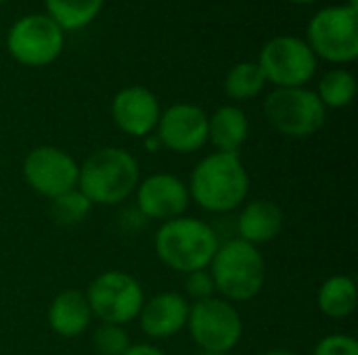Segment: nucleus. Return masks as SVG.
I'll return each mask as SVG.
<instances>
[{"label": "nucleus", "instance_id": "obj_20", "mask_svg": "<svg viewBox=\"0 0 358 355\" xmlns=\"http://www.w3.org/2000/svg\"><path fill=\"white\" fill-rule=\"evenodd\" d=\"M105 0H44L46 15L63 31H80L88 27L103 10Z\"/></svg>", "mask_w": 358, "mask_h": 355}, {"label": "nucleus", "instance_id": "obj_4", "mask_svg": "<svg viewBox=\"0 0 358 355\" xmlns=\"http://www.w3.org/2000/svg\"><path fill=\"white\" fill-rule=\"evenodd\" d=\"M208 272L214 280L218 297L231 303H248L260 295L266 282V262L258 247L231 239L220 243Z\"/></svg>", "mask_w": 358, "mask_h": 355}, {"label": "nucleus", "instance_id": "obj_5", "mask_svg": "<svg viewBox=\"0 0 358 355\" xmlns=\"http://www.w3.org/2000/svg\"><path fill=\"white\" fill-rule=\"evenodd\" d=\"M306 44L317 59L348 65L358 56V8L331 4L313 15L306 27Z\"/></svg>", "mask_w": 358, "mask_h": 355}, {"label": "nucleus", "instance_id": "obj_2", "mask_svg": "<svg viewBox=\"0 0 358 355\" xmlns=\"http://www.w3.org/2000/svg\"><path fill=\"white\" fill-rule=\"evenodd\" d=\"M141 182L136 157L122 146H103L80 163L78 190L92 203L113 207L134 195Z\"/></svg>", "mask_w": 358, "mask_h": 355}, {"label": "nucleus", "instance_id": "obj_31", "mask_svg": "<svg viewBox=\"0 0 358 355\" xmlns=\"http://www.w3.org/2000/svg\"><path fill=\"white\" fill-rule=\"evenodd\" d=\"M197 355H229V354H206V352H201V354Z\"/></svg>", "mask_w": 358, "mask_h": 355}, {"label": "nucleus", "instance_id": "obj_8", "mask_svg": "<svg viewBox=\"0 0 358 355\" xmlns=\"http://www.w3.org/2000/svg\"><path fill=\"white\" fill-rule=\"evenodd\" d=\"M92 318L101 324L126 326L134 322L145 303V291L141 282L122 270H107L99 274L84 291Z\"/></svg>", "mask_w": 358, "mask_h": 355}, {"label": "nucleus", "instance_id": "obj_9", "mask_svg": "<svg viewBox=\"0 0 358 355\" xmlns=\"http://www.w3.org/2000/svg\"><path fill=\"white\" fill-rule=\"evenodd\" d=\"M258 67L266 84L275 88H304L317 73L319 59L304 38L275 36L266 40L258 52Z\"/></svg>", "mask_w": 358, "mask_h": 355}, {"label": "nucleus", "instance_id": "obj_28", "mask_svg": "<svg viewBox=\"0 0 358 355\" xmlns=\"http://www.w3.org/2000/svg\"><path fill=\"white\" fill-rule=\"evenodd\" d=\"M143 142H145V149H147L149 153H157V151L162 149V142H159V138L155 136V132L149 134L147 138H143Z\"/></svg>", "mask_w": 358, "mask_h": 355}, {"label": "nucleus", "instance_id": "obj_29", "mask_svg": "<svg viewBox=\"0 0 358 355\" xmlns=\"http://www.w3.org/2000/svg\"><path fill=\"white\" fill-rule=\"evenodd\" d=\"M264 355H300V354H294V352H287V349H271V352H266Z\"/></svg>", "mask_w": 358, "mask_h": 355}, {"label": "nucleus", "instance_id": "obj_7", "mask_svg": "<svg viewBox=\"0 0 358 355\" xmlns=\"http://www.w3.org/2000/svg\"><path fill=\"white\" fill-rule=\"evenodd\" d=\"M187 331L206 354H231L243 337V320L235 303L210 297L191 303Z\"/></svg>", "mask_w": 358, "mask_h": 355}, {"label": "nucleus", "instance_id": "obj_24", "mask_svg": "<svg viewBox=\"0 0 358 355\" xmlns=\"http://www.w3.org/2000/svg\"><path fill=\"white\" fill-rule=\"evenodd\" d=\"M92 343L101 355H122L132 345L128 331L117 324H99L92 335Z\"/></svg>", "mask_w": 358, "mask_h": 355}, {"label": "nucleus", "instance_id": "obj_14", "mask_svg": "<svg viewBox=\"0 0 358 355\" xmlns=\"http://www.w3.org/2000/svg\"><path fill=\"white\" fill-rule=\"evenodd\" d=\"M162 115L157 96L145 86H126L111 100L113 123L132 138H147L155 132Z\"/></svg>", "mask_w": 358, "mask_h": 355}, {"label": "nucleus", "instance_id": "obj_17", "mask_svg": "<svg viewBox=\"0 0 358 355\" xmlns=\"http://www.w3.org/2000/svg\"><path fill=\"white\" fill-rule=\"evenodd\" d=\"M46 322L50 331L61 339L82 337L92 322V312L86 301V295L76 289L61 291L48 305Z\"/></svg>", "mask_w": 358, "mask_h": 355}, {"label": "nucleus", "instance_id": "obj_6", "mask_svg": "<svg viewBox=\"0 0 358 355\" xmlns=\"http://www.w3.org/2000/svg\"><path fill=\"white\" fill-rule=\"evenodd\" d=\"M264 117L279 134L287 138H310L323 130L327 109L315 90L304 88H275L264 98Z\"/></svg>", "mask_w": 358, "mask_h": 355}, {"label": "nucleus", "instance_id": "obj_21", "mask_svg": "<svg viewBox=\"0 0 358 355\" xmlns=\"http://www.w3.org/2000/svg\"><path fill=\"white\" fill-rule=\"evenodd\" d=\"M264 86H266V77L256 61H243L233 65L222 82L224 94L237 103L256 98L264 90Z\"/></svg>", "mask_w": 358, "mask_h": 355}, {"label": "nucleus", "instance_id": "obj_1", "mask_svg": "<svg viewBox=\"0 0 358 355\" xmlns=\"http://www.w3.org/2000/svg\"><path fill=\"white\" fill-rule=\"evenodd\" d=\"M191 201L208 213H231L250 195V174L235 153L214 151L206 155L189 178Z\"/></svg>", "mask_w": 358, "mask_h": 355}, {"label": "nucleus", "instance_id": "obj_12", "mask_svg": "<svg viewBox=\"0 0 358 355\" xmlns=\"http://www.w3.org/2000/svg\"><path fill=\"white\" fill-rule=\"evenodd\" d=\"M155 136L162 149L189 155L208 144V113L193 103H176L162 109Z\"/></svg>", "mask_w": 358, "mask_h": 355}, {"label": "nucleus", "instance_id": "obj_3", "mask_svg": "<svg viewBox=\"0 0 358 355\" xmlns=\"http://www.w3.org/2000/svg\"><path fill=\"white\" fill-rule=\"evenodd\" d=\"M218 247V232L208 222L189 216L164 222L153 239L157 259L166 268L185 276L197 270H208Z\"/></svg>", "mask_w": 358, "mask_h": 355}, {"label": "nucleus", "instance_id": "obj_25", "mask_svg": "<svg viewBox=\"0 0 358 355\" xmlns=\"http://www.w3.org/2000/svg\"><path fill=\"white\" fill-rule=\"evenodd\" d=\"M313 355H358V343L350 335L334 333V335L323 337L315 345Z\"/></svg>", "mask_w": 358, "mask_h": 355}, {"label": "nucleus", "instance_id": "obj_16", "mask_svg": "<svg viewBox=\"0 0 358 355\" xmlns=\"http://www.w3.org/2000/svg\"><path fill=\"white\" fill-rule=\"evenodd\" d=\"M283 209L271 199H254L245 203L237 216V239L260 247L273 243L283 230Z\"/></svg>", "mask_w": 358, "mask_h": 355}, {"label": "nucleus", "instance_id": "obj_19", "mask_svg": "<svg viewBox=\"0 0 358 355\" xmlns=\"http://www.w3.org/2000/svg\"><path fill=\"white\" fill-rule=\"evenodd\" d=\"M357 282L352 276L336 274L321 282L317 291V308L329 320H346L357 312Z\"/></svg>", "mask_w": 358, "mask_h": 355}, {"label": "nucleus", "instance_id": "obj_18", "mask_svg": "<svg viewBox=\"0 0 358 355\" xmlns=\"http://www.w3.org/2000/svg\"><path fill=\"white\" fill-rule=\"evenodd\" d=\"M250 138V119L237 105H222L208 115V142L220 153L239 155Z\"/></svg>", "mask_w": 358, "mask_h": 355}, {"label": "nucleus", "instance_id": "obj_23", "mask_svg": "<svg viewBox=\"0 0 358 355\" xmlns=\"http://www.w3.org/2000/svg\"><path fill=\"white\" fill-rule=\"evenodd\" d=\"M92 211V203L78 190H69L50 201V218L61 226H78Z\"/></svg>", "mask_w": 358, "mask_h": 355}, {"label": "nucleus", "instance_id": "obj_30", "mask_svg": "<svg viewBox=\"0 0 358 355\" xmlns=\"http://www.w3.org/2000/svg\"><path fill=\"white\" fill-rule=\"evenodd\" d=\"M289 2H294V4H313L317 0H289Z\"/></svg>", "mask_w": 358, "mask_h": 355}, {"label": "nucleus", "instance_id": "obj_26", "mask_svg": "<svg viewBox=\"0 0 358 355\" xmlns=\"http://www.w3.org/2000/svg\"><path fill=\"white\" fill-rule=\"evenodd\" d=\"M216 295L214 280L208 270H197L185 276V297L195 301H203Z\"/></svg>", "mask_w": 358, "mask_h": 355}, {"label": "nucleus", "instance_id": "obj_22", "mask_svg": "<svg viewBox=\"0 0 358 355\" xmlns=\"http://www.w3.org/2000/svg\"><path fill=\"white\" fill-rule=\"evenodd\" d=\"M317 96L325 109H346L357 96V77L352 71L338 67L327 71L317 86Z\"/></svg>", "mask_w": 358, "mask_h": 355}, {"label": "nucleus", "instance_id": "obj_27", "mask_svg": "<svg viewBox=\"0 0 358 355\" xmlns=\"http://www.w3.org/2000/svg\"><path fill=\"white\" fill-rule=\"evenodd\" d=\"M122 355H166L153 343H132Z\"/></svg>", "mask_w": 358, "mask_h": 355}, {"label": "nucleus", "instance_id": "obj_10", "mask_svg": "<svg viewBox=\"0 0 358 355\" xmlns=\"http://www.w3.org/2000/svg\"><path fill=\"white\" fill-rule=\"evenodd\" d=\"M65 46V31L40 13L19 17L6 33L8 54L25 67H46L55 63Z\"/></svg>", "mask_w": 358, "mask_h": 355}, {"label": "nucleus", "instance_id": "obj_15", "mask_svg": "<svg viewBox=\"0 0 358 355\" xmlns=\"http://www.w3.org/2000/svg\"><path fill=\"white\" fill-rule=\"evenodd\" d=\"M189 310L191 303L182 293L164 291L145 299L136 320L145 337L151 341H166L187 328Z\"/></svg>", "mask_w": 358, "mask_h": 355}, {"label": "nucleus", "instance_id": "obj_32", "mask_svg": "<svg viewBox=\"0 0 358 355\" xmlns=\"http://www.w3.org/2000/svg\"><path fill=\"white\" fill-rule=\"evenodd\" d=\"M2 2H8V0H0V4H2Z\"/></svg>", "mask_w": 358, "mask_h": 355}, {"label": "nucleus", "instance_id": "obj_11", "mask_svg": "<svg viewBox=\"0 0 358 355\" xmlns=\"http://www.w3.org/2000/svg\"><path fill=\"white\" fill-rule=\"evenodd\" d=\"M21 172L27 186L36 195L52 201L55 197L78 188L80 163L67 151L52 144H42L25 155Z\"/></svg>", "mask_w": 358, "mask_h": 355}, {"label": "nucleus", "instance_id": "obj_13", "mask_svg": "<svg viewBox=\"0 0 358 355\" xmlns=\"http://www.w3.org/2000/svg\"><path fill=\"white\" fill-rule=\"evenodd\" d=\"M134 197L138 213L145 220H155L162 224L185 216L191 203L187 182L166 172L143 178L134 190Z\"/></svg>", "mask_w": 358, "mask_h": 355}]
</instances>
